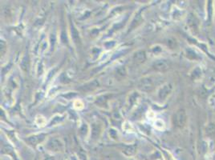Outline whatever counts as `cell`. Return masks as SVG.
I'll return each mask as SVG.
<instances>
[{"instance_id": "1", "label": "cell", "mask_w": 215, "mask_h": 160, "mask_svg": "<svg viewBox=\"0 0 215 160\" xmlns=\"http://www.w3.org/2000/svg\"><path fill=\"white\" fill-rule=\"evenodd\" d=\"M187 122V114L185 110L181 109L176 112L174 117V123L177 127L182 128Z\"/></svg>"}, {"instance_id": "2", "label": "cell", "mask_w": 215, "mask_h": 160, "mask_svg": "<svg viewBox=\"0 0 215 160\" xmlns=\"http://www.w3.org/2000/svg\"><path fill=\"white\" fill-rule=\"evenodd\" d=\"M138 87L140 88V90H143V91L150 92L154 88V82L149 77H145L139 81Z\"/></svg>"}, {"instance_id": "3", "label": "cell", "mask_w": 215, "mask_h": 160, "mask_svg": "<svg viewBox=\"0 0 215 160\" xmlns=\"http://www.w3.org/2000/svg\"><path fill=\"white\" fill-rule=\"evenodd\" d=\"M47 147L52 151H61L64 148L63 143L58 139H51L48 142Z\"/></svg>"}, {"instance_id": "4", "label": "cell", "mask_w": 215, "mask_h": 160, "mask_svg": "<svg viewBox=\"0 0 215 160\" xmlns=\"http://www.w3.org/2000/svg\"><path fill=\"white\" fill-rule=\"evenodd\" d=\"M172 90H173V87L170 83H166V84L163 85L158 91V98L161 100H165L170 95Z\"/></svg>"}, {"instance_id": "5", "label": "cell", "mask_w": 215, "mask_h": 160, "mask_svg": "<svg viewBox=\"0 0 215 160\" xmlns=\"http://www.w3.org/2000/svg\"><path fill=\"white\" fill-rule=\"evenodd\" d=\"M46 134H35L32 136H30L27 138L26 141L29 145L32 146H36L39 143H42L44 140Z\"/></svg>"}, {"instance_id": "6", "label": "cell", "mask_w": 215, "mask_h": 160, "mask_svg": "<svg viewBox=\"0 0 215 160\" xmlns=\"http://www.w3.org/2000/svg\"><path fill=\"white\" fill-rule=\"evenodd\" d=\"M99 86H100L99 82L97 80H93L92 82H88V83L81 86L80 87V90H82L83 92H90L99 87Z\"/></svg>"}, {"instance_id": "7", "label": "cell", "mask_w": 215, "mask_h": 160, "mask_svg": "<svg viewBox=\"0 0 215 160\" xmlns=\"http://www.w3.org/2000/svg\"><path fill=\"white\" fill-rule=\"evenodd\" d=\"M133 60L136 64H141L144 63L146 60V54L144 50H138L136 52L134 53L133 56Z\"/></svg>"}, {"instance_id": "8", "label": "cell", "mask_w": 215, "mask_h": 160, "mask_svg": "<svg viewBox=\"0 0 215 160\" xmlns=\"http://www.w3.org/2000/svg\"><path fill=\"white\" fill-rule=\"evenodd\" d=\"M153 67L154 68V70H157V71L164 72V71H166L169 68V65L165 60H158V61L155 62L153 63Z\"/></svg>"}, {"instance_id": "9", "label": "cell", "mask_w": 215, "mask_h": 160, "mask_svg": "<svg viewBox=\"0 0 215 160\" xmlns=\"http://www.w3.org/2000/svg\"><path fill=\"white\" fill-rule=\"evenodd\" d=\"M71 38L73 39L74 43L79 45L80 43V33L77 31V29L75 27L73 24H71Z\"/></svg>"}, {"instance_id": "10", "label": "cell", "mask_w": 215, "mask_h": 160, "mask_svg": "<svg viewBox=\"0 0 215 160\" xmlns=\"http://www.w3.org/2000/svg\"><path fill=\"white\" fill-rule=\"evenodd\" d=\"M100 133H101L100 125H99L97 123H93L92 127H91V138L93 139H96L100 137Z\"/></svg>"}, {"instance_id": "11", "label": "cell", "mask_w": 215, "mask_h": 160, "mask_svg": "<svg viewBox=\"0 0 215 160\" xmlns=\"http://www.w3.org/2000/svg\"><path fill=\"white\" fill-rule=\"evenodd\" d=\"M188 24L189 26H190L191 28H193L194 30H197L198 28V21L194 16H193V15H190L189 17V19H188Z\"/></svg>"}, {"instance_id": "12", "label": "cell", "mask_w": 215, "mask_h": 160, "mask_svg": "<svg viewBox=\"0 0 215 160\" xmlns=\"http://www.w3.org/2000/svg\"><path fill=\"white\" fill-rule=\"evenodd\" d=\"M142 22V18L141 15H137L134 18V19L132 22V23L129 26V31H132V30L135 29L136 26H138L139 24H141V23Z\"/></svg>"}, {"instance_id": "13", "label": "cell", "mask_w": 215, "mask_h": 160, "mask_svg": "<svg viewBox=\"0 0 215 160\" xmlns=\"http://www.w3.org/2000/svg\"><path fill=\"white\" fill-rule=\"evenodd\" d=\"M124 154L128 155V156H131V155H133V154H135L136 152V146L135 145H133V146H128L125 147L124 151H123Z\"/></svg>"}, {"instance_id": "14", "label": "cell", "mask_w": 215, "mask_h": 160, "mask_svg": "<svg viewBox=\"0 0 215 160\" xmlns=\"http://www.w3.org/2000/svg\"><path fill=\"white\" fill-rule=\"evenodd\" d=\"M126 70H125V68L124 67H121V68H119L117 70H116V76H117L118 78H120V79H122V78H124L126 76Z\"/></svg>"}, {"instance_id": "15", "label": "cell", "mask_w": 215, "mask_h": 160, "mask_svg": "<svg viewBox=\"0 0 215 160\" xmlns=\"http://www.w3.org/2000/svg\"><path fill=\"white\" fill-rule=\"evenodd\" d=\"M206 134L208 135H214L215 134V125L214 124H209L206 127Z\"/></svg>"}, {"instance_id": "16", "label": "cell", "mask_w": 215, "mask_h": 160, "mask_svg": "<svg viewBox=\"0 0 215 160\" xmlns=\"http://www.w3.org/2000/svg\"><path fill=\"white\" fill-rule=\"evenodd\" d=\"M0 47H1V56L4 55V54L6 51V44L5 43V41L1 40L0 43Z\"/></svg>"}, {"instance_id": "17", "label": "cell", "mask_w": 215, "mask_h": 160, "mask_svg": "<svg viewBox=\"0 0 215 160\" xmlns=\"http://www.w3.org/2000/svg\"><path fill=\"white\" fill-rule=\"evenodd\" d=\"M44 160H56V159H55V158L52 157V156H48V157L45 158Z\"/></svg>"}]
</instances>
